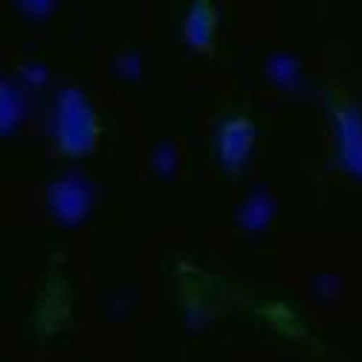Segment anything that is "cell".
I'll return each instance as SVG.
<instances>
[{"instance_id": "277c9868", "label": "cell", "mask_w": 362, "mask_h": 362, "mask_svg": "<svg viewBox=\"0 0 362 362\" xmlns=\"http://www.w3.org/2000/svg\"><path fill=\"white\" fill-rule=\"evenodd\" d=\"M183 35H186V41L194 49H206L209 44H212V35H215V12H212V4H209V0H192L186 23H183Z\"/></svg>"}, {"instance_id": "7a4b0ae2", "label": "cell", "mask_w": 362, "mask_h": 362, "mask_svg": "<svg viewBox=\"0 0 362 362\" xmlns=\"http://www.w3.org/2000/svg\"><path fill=\"white\" fill-rule=\"evenodd\" d=\"M252 142H255V128L247 116H232L221 125L218 131V157L221 163L235 171L240 168L247 160H250V151H252Z\"/></svg>"}, {"instance_id": "6da1fadb", "label": "cell", "mask_w": 362, "mask_h": 362, "mask_svg": "<svg viewBox=\"0 0 362 362\" xmlns=\"http://www.w3.org/2000/svg\"><path fill=\"white\" fill-rule=\"evenodd\" d=\"M52 136L64 154H87L96 145V116L76 90H62L52 113Z\"/></svg>"}, {"instance_id": "3957f363", "label": "cell", "mask_w": 362, "mask_h": 362, "mask_svg": "<svg viewBox=\"0 0 362 362\" xmlns=\"http://www.w3.org/2000/svg\"><path fill=\"white\" fill-rule=\"evenodd\" d=\"M49 203H52V212H55L58 218L67 221V223H73V221H78V218L87 212L90 197H87V192H84L81 183H76V180H62V183L52 189Z\"/></svg>"}, {"instance_id": "5b68a950", "label": "cell", "mask_w": 362, "mask_h": 362, "mask_svg": "<svg viewBox=\"0 0 362 362\" xmlns=\"http://www.w3.org/2000/svg\"><path fill=\"white\" fill-rule=\"evenodd\" d=\"M339 157L342 163L354 171V174H362V125L359 119L351 116V113H339Z\"/></svg>"}]
</instances>
